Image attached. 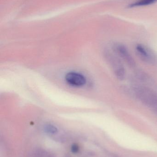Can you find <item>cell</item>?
<instances>
[{"mask_svg": "<svg viewBox=\"0 0 157 157\" xmlns=\"http://www.w3.org/2000/svg\"><path fill=\"white\" fill-rule=\"evenodd\" d=\"M137 90V94L142 101L157 113V96L149 89L141 88Z\"/></svg>", "mask_w": 157, "mask_h": 157, "instance_id": "obj_1", "label": "cell"}, {"mask_svg": "<svg viewBox=\"0 0 157 157\" xmlns=\"http://www.w3.org/2000/svg\"><path fill=\"white\" fill-rule=\"evenodd\" d=\"M108 58L115 76L119 80H123L125 78V70L121 62L118 57L110 53L109 54Z\"/></svg>", "mask_w": 157, "mask_h": 157, "instance_id": "obj_2", "label": "cell"}, {"mask_svg": "<svg viewBox=\"0 0 157 157\" xmlns=\"http://www.w3.org/2000/svg\"><path fill=\"white\" fill-rule=\"evenodd\" d=\"M135 49L138 56L143 61L150 64H153L155 61V54L147 47L142 44H138Z\"/></svg>", "mask_w": 157, "mask_h": 157, "instance_id": "obj_3", "label": "cell"}, {"mask_svg": "<svg viewBox=\"0 0 157 157\" xmlns=\"http://www.w3.org/2000/svg\"><path fill=\"white\" fill-rule=\"evenodd\" d=\"M114 50L117 54L123 59L130 67L135 66V63L127 48L122 44H116L114 46Z\"/></svg>", "mask_w": 157, "mask_h": 157, "instance_id": "obj_4", "label": "cell"}, {"mask_svg": "<svg viewBox=\"0 0 157 157\" xmlns=\"http://www.w3.org/2000/svg\"><path fill=\"white\" fill-rule=\"evenodd\" d=\"M65 79L68 84L75 87L83 86L86 82V79L84 75L74 72L67 73Z\"/></svg>", "mask_w": 157, "mask_h": 157, "instance_id": "obj_5", "label": "cell"}, {"mask_svg": "<svg viewBox=\"0 0 157 157\" xmlns=\"http://www.w3.org/2000/svg\"><path fill=\"white\" fill-rule=\"evenodd\" d=\"M157 0H137L128 5V8H132L140 6H147L155 3Z\"/></svg>", "mask_w": 157, "mask_h": 157, "instance_id": "obj_6", "label": "cell"}, {"mask_svg": "<svg viewBox=\"0 0 157 157\" xmlns=\"http://www.w3.org/2000/svg\"><path fill=\"white\" fill-rule=\"evenodd\" d=\"M44 130L45 132L50 134H54L58 132V129L52 124H47L44 127Z\"/></svg>", "mask_w": 157, "mask_h": 157, "instance_id": "obj_7", "label": "cell"}, {"mask_svg": "<svg viewBox=\"0 0 157 157\" xmlns=\"http://www.w3.org/2000/svg\"><path fill=\"white\" fill-rule=\"evenodd\" d=\"M79 147L76 144H74L72 145L71 147V151L73 153H77L79 151Z\"/></svg>", "mask_w": 157, "mask_h": 157, "instance_id": "obj_8", "label": "cell"}]
</instances>
